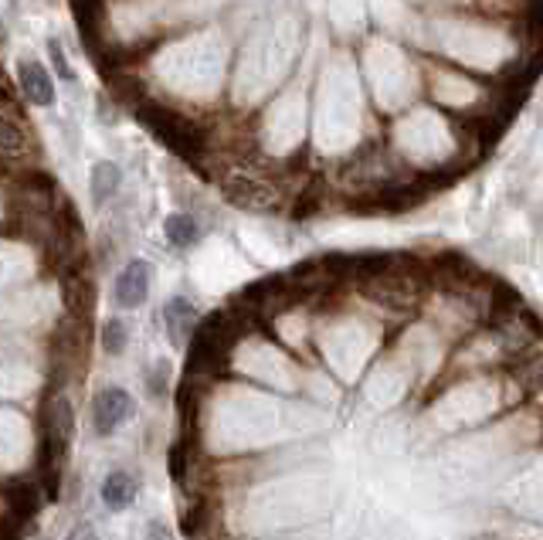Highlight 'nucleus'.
<instances>
[{"label": "nucleus", "mask_w": 543, "mask_h": 540, "mask_svg": "<svg viewBox=\"0 0 543 540\" xmlns=\"http://www.w3.org/2000/svg\"><path fill=\"white\" fill-rule=\"evenodd\" d=\"M65 306L75 320H89L92 306H96V289L85 276H68L65 279Z\"/></svg>", "instance_id": "9b49d317"}, {"label": "nucleus", "mask_w": 543, "mask_h": 540, "mask_svg": "<svg viewBox=\"0 0 543 540\" xmlns=\"http://www.w3.org/2000/svg\"><path fill=\"white\" fill-rule=\"evenodd\" d=\"M150 394H153V398L167 394V364L153 367V374H150Z\"/></svg>", "instance_id": "f3484780"}, {"label": "nucleus", "mask_w": 543, "mask_h": 540, "mask_svg": "<svg viewBox=\"0 0 543 540\" xmlns=\"http://www.w3.org/2000/svg\"><path fill=\"white\" fill-rule=\"evenodd\" d=\"M68 540H96V530H92L89 524H79L72 534H68Z\"/></svg>", "instance_id": "6ab92c4d"}, {"label": "nucleus", "mask_w": 543, "mask_h": 540, "mask_svg": "<svg viewBox=\"0 0 543 540\" xmlns=\"http://www.w3.org/2000/svg\"><path fill=\"white\" fill-rule=\"evenodd\" d=\"M48 58H51V68H55L58 79H62V82H75V72H72V65H68L65 48H62V41H58V38L48 41Z\"/></svg>", "instance_id": "dca6fc26"}, {"label": "nucleus", "mask_w": 543, "mask_h": 540, "mask_svg": "<svg viewBox=\"0 0 543 540\" xmlns=\"http://www.w3.org/2000/svg\"><path fill=\"white\" fill-rule=\"evenodd\" d=\"M197 327H201V313H197V306L187 296H174L163 306V330H167L170 344L177 350L191 347Z\"/></svg>", "instance_id": "39448f33"}, {"label": "nucleus", "mask_w": 543, "mask_h": 540, "mask_svg": "<svg viewBox=\"0 0 543 540\" xmlns=\"http://www.w3.org/2000/svg\"><path fill=\"white\" fill-rule=\"evenodd\" d=\"M163 235H167V242L174 248H191V245L201 242V225H197L194 214L177 211V214H170V218L163 221Z\"/></svg>", "instance_id": "f8f14e48"}, {"label": "nucleus", "mask_w": 543, "mask_h": 540, "mask_svg": "<svg viewBox=\"0 0 543 540\" xmlns=\"http://www.w3.org/2000/svg\"><path fill=\"white\" fill-rule=\"evenodd\" d=\"M224 194H228L231 204H241V208H252V211H262V208H272L279 197L265 180H255V177H235V180H224Z\"/></svg>", "instance_id": "0eeeda50"}, {"label": "nucleus", "mask_w": 543, "mask_h": 540, "mask_svg": "<svg viewBox=\"0 0 543 540\" xmlns=\"http://www.w3.org/2000/svg\"><path fill=\"white\" fill-rule=\"evenodd\" d=\"M136 119L150 130L163 147H170L177 157L184 160H201L204 153V133L201 126L191 123L184 113L170 106H160V102H140L136 106Z\"/></svg>", "instance_id": "f03ea898"}, {"label": "nucleus", "mask_w": 543, "mask_h": 540, "mask_svg": "<svg viewBox=\"0 0 543 540\" xmlns=\"http://www.w3.org/2000/svg\"><path fill=\"white\" fill-rule=\"evenodd\" d=\"M146 296H150V262H146V259H133L116 276L112 299H116L119 310H136V306L146 303Z\"/></svg>", "instance_id": "423d86ee"}, {"label": "nucleus", "mask_w": 543, "mask_h": 540, "mask_svg": "<svg viewBox=\"0 0 543 540\" xmlns=\"http://www.w3.org/2000/svg\"><path fill=\"white\" fill-rule=\"evenodd\" d=\"M119 184H123V170H119V164H112V160H99V164L92 167V177H89L92 204H96V208L109 204L112 197L119 194Z\"/></svg>", "instance_id": "1a4fd4ad"}, {"label": "nucleus", "mask_w": 543, "mask_h": 540, "mask_svg": "<svg viewBox=\"0 0 543 540\" xmlns=\"http://www.w3.org/2000/svg\"><path fill=\"white\" fill-rule=\"evenodd\" d=\"M136 500V479L129 473H109L106 483H102V503L112 513H123L133 507Z\"/></svg>", "instance_id": "9d476101"}, {"label": "nucleus", "mask_w": 543, "mask_h": 540, "mask_svg": "<svg viewBox=\"0 0 543 540\" xmlns=\"http://www.w3.org/2000/svg\"><path fill=\"white\" fill-rule=\"evenodd\" d=\"M208 513H211V503L204 500V496H197V500L180 513V534L184 537H201V530L208 527Z\"/></svg>", "instance_id": "ddd939ff"}, {"label": "nucleus", "mask_w": 543, "mask_h": 540, "mask_svg": "<svg viewBox=\"0 0 543 540\" xmlns=\"http://www.w3.org/2000/svg\"><path fill=\"white\" fill-rule=\"evenodd\" d=\"M129 344V330L126 323L119 320V316H112V320L102 323V350H106L109 357H119Z\"/></svg>", "instance_id": "4468645a"}, {"label": "nucleus", "mask_w": 543, "mask_h": 540, "mask_svg": "<svg viewBox=\"0 0 543 540\" xmlns=\"http://www.w3.org/2000/svg\"><path fill=\"white\" fill-rule=\"evenodd\" d=\"M143 540H174V530L163 524V520H150V524H146Z\"/></svg>", "instance_id": "a211bd4d"}, {"label": "nucleus", "mask_w": 543, "mask_h": 540, "mask_svg": "<svg viewBox=\"0 0 543 540\" xmlns=\"http://www.w3.org/2000/svg\"><path fill=\"white\" fill-rule=\"evenodd\" d=\"M516 381L527 391H540L543 388V354H530L516 364Z\"/></svg>", "instance_id": "2eb2a0df"}, {"label": "nucleus", "mask_w": 543, "mask_h": 540, "mask_svg": "<svg viewBox=\"0 0 543 540\" xmlns=\"http://www.w3.org/2000/svg\"><path fill=\"white\" fill-rule=\"evenodd\" d=\"M238 337V320H231L228 313H214L208 320H201L191 347H187V377H214L228 364V354L235 347Z\"/></svg>", "instance_id": "f257e3e1"}, {"label": "nucleus", "mask_w": 543, "mask_h": 540, "mask_svg": "<svg viewBox=\"0 0 543 540\" xmlns=\"http://www.w3.org/2000/svg\"><path fill=\"white\" fill-rule=\"evenodd\" d=\"M17 82H21V92L31 106H51V102H55V85H51V75L45 72V65L21 62L17 65Z\"/></svg>", "instance_id": "6e6552de"}, {"label": "nucleus", "mask_w": 543, "mask_h": 540, "mask_svg": "<svg viewBox=\"0 0 543 540\" xmlns=\"http://www.w3.org/2000/svg\"><path fill=\"white\" fill-rule=\"evenodd\" d=\"M133 418V394L126 388H102L92 405V425L99 435H112L119 425H126Z\"/></svg>", "instance_id": "20e7f679"}, {"label": "nucleus", "mask_w": 543, "mask_h": 540, "mask_svg": "<svg viewBox=\"0 0 543 540\" xmlns=\"http://www.w3.org/2000/svg\"><path fill=\"white\" fill-rule=\"evenodd\" d=\"M48 496L41 490L38 479H24V476H11L4 483V520H14V524L28 527L34 517H38L41 503Z\"/></svg>", "instance_id": "7ed1b4c3"}]
</instances>
